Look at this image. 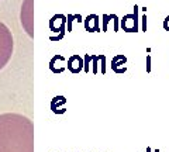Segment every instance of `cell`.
I'll return each mask as SVG.
<instances>
[{
  "label": "cell",
  "instance_id": "obj_1",
  "mask_svg": "<svg viewBox=\"0 0 169 152\" xmlns=\"http://www.w3.org/2000/svg\"><path fill=\"white\" fill-rule=\"evenodd\" d=\"M0 152H34V125L23 114H0Z\"/></svg>",
  "mask_w": 169,
  "mask_h": 152
},
{
  "label": "cell",
  "instance_id": "obj_2",
  "mask_svg": "<svg viewBox=\"0 0 169 152\" xmlns=\"http://www.w3.org/2000/svg\"><path fill=\"white\" fill-rule=\"evenodd\" d=\"M13 35L6 24L0 21V70L8 63L13 55Z\"/></svg>",
  "mask_w": 169,
  "mask_h": 152
},
{
  "label": "cell",
  "instance_id": "obj_3",
  "mask_svg": "<svg viewBox=\"0 0 169 152\" xmlns=\"http://www.w3.org/2000/svg\"><path fill=\"white\" fill-rule=\"evenodd\" d=\"M21 25L30 38H34V0H24L21 6Z\"/></svg>",
  "mask_w": 169,
  "mask_h": 152
},
{
  "label": "cell",
  "instance_id": "obj_4",
  "mask_svg": "<svg viewBox=\"0 0 169 152\" xmlns=\"http://www.w3.org/2000/svg\"><path fill=\"white\" fill-rule=\"evenodd\" d=\"M134 11L131 14H125L120 21V27L123 28L125 33H138V27H140V17H138V11L140 7L134 4Z\"/></svg>",
  "mask_w": 169,
  "mask_h": 152
},
{
  "label": "cell",
  "instance_id": "obj_5",
  "mask_svg": "<svg viewBox=\"0 0 169 152\" xmlns=\"http://www.w3.org/2000/svg\"><path fill=\"white\" fill-rule=\"evenodd\" d=\"M49 28L54 33H58V35L65 34V31H66V16H64V14L52 16V18L49 20Z\"/></svg>",
  "mask_w": 169,
  "mask_h": 152
},
{
  "label": "cell",
  "instance_id": "obj_6",
  "mask_svg": "<svg viewBox=\"0 0 169 152\" xmlns=\"http://www.w3.org/2000/svg\"><path fill=\"white\" fill-rule=\"evenodd\" d=\"M127 62V56L123 55V53H117V55L113 56L111 59V70L117 75H121V73L127 72V68L124 66V63Z\"/></svg>",
  "mask_w": 169,
  "mask_h": 152
},
{
  "label": "cell",
  "instance_id": "obj_7",
  "mask_svg": "<svg viewBox=\"0 0 169 152\" xmlns=\"http://www.w3.org/2000/svg\"><path fill=\"white\" fill-rule=\"evenodd\" d=\"M99 18H100V17H99L97 14H89V16L83 20L86 31H89V33H100L101 30H100V27H99V21H100Z\"/></svg>",
  "mask_w": 169,
  "mask_h": 152
},
{
  "label": "cell",
  "instance_id": "obj_8",
  "mask_svg": "<svg viewBox=\"0 0 169 152\" xmlns=\"http://www.w3.org/2000/svg\"><path fill=\"white\" fill-rule=\"evenodd\" d=\"M68 69L72 73H79L80 70H83V58L79 56L78 53L72 55L68 59Z\"/></svg>",
  "mask_w": 169,
  "mask_h": 152
},
{
  "label": "cell",
  "instance_id": "obj_9",
  "mask_svg": "<svg viewBox=\"0 0 169 152\" xmlns=\"http://www.w3.org/2000/svg\"><path fill=\"white\" fill-rule=\"evenodd\" d=\"M103 27H101V31L103 33H106L107 31V25H109V23L111 21V18H110V14H103Z\"/></svg>",
  "mask_w": 169,
  "mask_h": 152
},
{
  "label": "cell",
  "instance_id": "obj_10",
  "mask_svg": "<svg viewBox=\"0 0 169 152\" xmlns=\"http://www.w3.org/2000/svg\"><path fill=\"white\" fill-rule=\"evenodd\" d=\"M110 18L113 20V25H114V31L117 33L118 28H120V20H118L117 14H110Z\"/></svg>",
  "mask_w": 169,
  "mask_h": 152
},
{
  "label": "cell",
  "instance_id": "obj_11",
  "mask_svg": "<svg viewBox=\"0 0 169 152\" xmlns=\"http://www.w3.org/2000/svg\"><path fill=\"white\" fill-rule=\"evenodd\" d=\"M92 61H93V73L99 72V55H92Z\"/></svg>",
  "mask_w": 169,
  "mask_h": 152
},
{
  "label": "cell",
  "instance_id": "obj_12",
  "mask_svg": "<svg viewBox=\"0 0 169 152\" xmlns=\"http://www.w3.org/2000/svg\"><path fill=\"white\" fill-rule=\"evenodd\" d=\"M99 61L101 62V75H104L106 73V56L99 55Z\"/></svg>",
  "mask_w": 169,
  "mask_h": 152
},
{
  "label": "cell",
  "instance_id": "obj_13",
  "mask_svg": "<svg viewBox=\"0 0 169 152\" xmlns=\"http://www.w3.org/2000/svg\"><path fill=\"white\" fill-rule=\"evenodd\" d=\"M141 30H142L144 33H146V14H144V16L141 17Z\"/></svg>",
  "mask_w": 169,
  "mask_h": 152
},
{
  "label": "cell",
  "instance_id": "obj_14",
  "mask_svg": "<svg viewBox=\"0 0 169 152\" xmlns=\"http://www.w3.org/2000/svg\"><path fill=\"white\" fill-rule=\"evenodd\" d=\"M162 25H163V30H165V31H169V16L165 17V20H163V23H162Z\"/></svg>",
  "mask_w": 169,
  "mask_h": 152
},
{
  "label": "cell",
  "instance_id": "obj_15",
  "mask_svg": "<svg viewBox=\"0 0 169 152\" xmlns=\"http://www.w3.org/2000/svg\"><path fill=\"white\" fill-rule=\"evenodd\" d=\"M151 55H146V72H151Z\"/></svg>",
  "mask_w": 169,
  "mask_h": 152
},
{
  "label": "cell",
  "instance_id": "obj_16",
  "mask_svg": "<svg viewBox=\"0 0 169 152\" xmlns=\"http://www.w3.org/2000/svg\"><path fill=\"white\" fill-rule=\"evenodd\" d=\"M146 152H152V151H151V148H146Z\"/></svg>",
  "mask_w": 169,
  "mask_h": 152
}]
</instances>
